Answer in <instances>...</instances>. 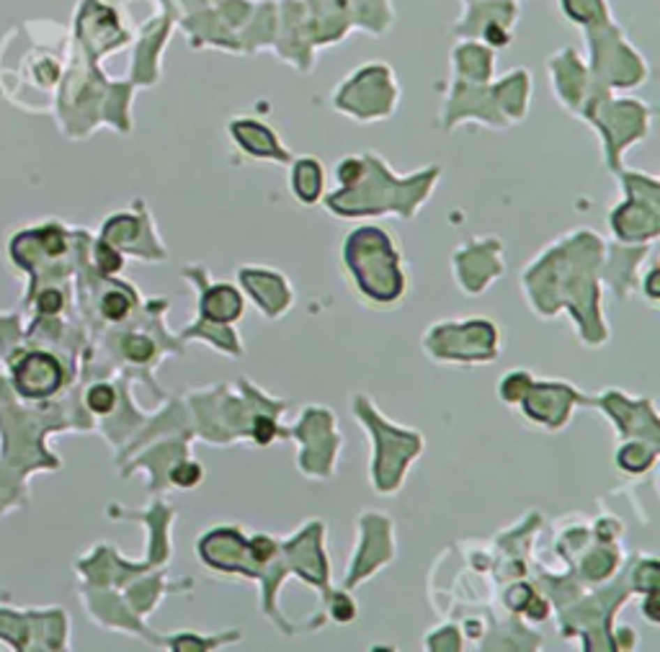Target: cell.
<instances>
[{
	"label": "cell",
	"instance_id": "obj_1",
	"mask_svg": "<svg viewBox=\"0 0 660 652\" xmlns=\"http://www.w3.org/2000/svg\"><path fill=\"white\" fill-rule=\"evenodd\" d=\"M16 387L26 397H47L62 384V369L47 354H29L16 366Z\"/></svg>",
	"mask_w": 660,
	"mask_h": 652
},
{
	"label": "cell",
	"instance_id": "obj_2",
	"mask_svg": "<svg viewBox=\"0 0 660 652\" xmlns=\"http://www.w3.org/2000/svg\"><path fill=\"white\" fill-rule=\"evenodd\" d=\"M101 310L109 320H121L129 312V299L124 294H119V291H111V294L103 296Z\"/></svg>",
	"mask_w": 660,
	"mask_h": 652
},
{
	"label": "cell",
	"instance_id": "obj_3",
	"mask_svg": "<svg viewBox=\"0 0 660 652\" xmlns=\"http://www.w3.org/2000/svg\"><path fill=\"white\" fill-rule=\"evenodd\" d=\"M88 407L96 410V413H109L114 407V390L106 387V384H98L88 392Z\"/></svg>",
	"mask_w": 660,
	"mask_h": 652
},
{
	"label": "cell",
	"instance_id": "obj_4",
	"mask_svg": "<svg viewBox=\"0 0 660 652\" xmlns=\"http://www.w3.org/2000/svg\"><path fill=\"white\" fill-rule=\"evenodd\" d=\"M124 351L129 354V358H135V361H144L147 356L153 354V343L144 338H127V343H124Z\"/></svg>",
	"mask_w": 660,
	"mask_h": 652
},
{
	"label": "cell",
	"instance_id": "obj_5",
	"mask_svg": "<svg viewBox=\"0 0 660 652\" xmlns=\"http://www.w3.org/2000/svg\"><path fill=\"white\" fill-rule=\"evenodd\" d=\"M98 266H101L106 273H111V271H117L119 266H121V258H119V255L114 253L111 248L101 245V248H98Z\"/></svg>",
	"mask_w": 660,
	"mask_h": 652
},
{
	"label": "cell",
	"instance_id": "obj_6",
	"mask_svg": "<svg viewBox=\"0 0 660 652\" xmlns=\"http://www.w3.org/2000/svg\"><path fill=\"white\" fill-rule=\"evenodd\" d=\"M59 307H62V296H59V291H44L42 296H39V310L47 314L52 312H59Z\"/></svg>",
	"mask_w": 660,
	"mask_h": 652
},
{
	"label": "cell",
	"instance_id": "obj_7",
	"mask_svg": "<svg viewBox=\"0 0 660 652\" xmlns=\"http://www.w3.org/2000/svg\"><path fill=\"white\" fill-rule=\"evenodd\" d=\"M42 240L44 245H47V253H62V248H65V243H62V235H59L57 229H44L42 232Z\"/></svg>",
	"mask_w": 660,
	"mask_h": 652
}]
</instances>
